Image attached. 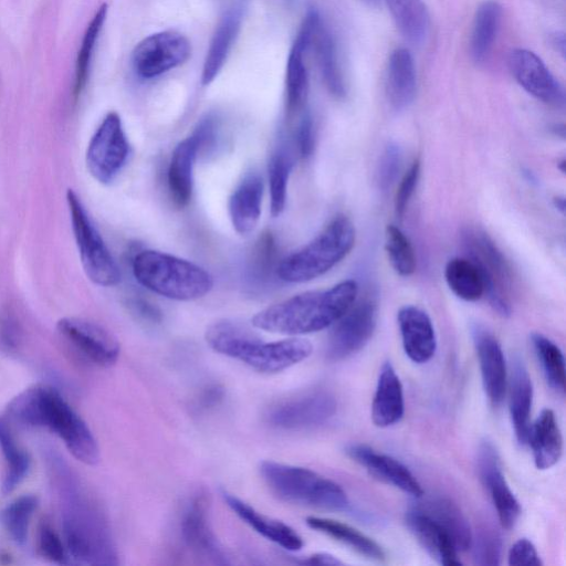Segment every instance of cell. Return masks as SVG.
<instances>
[{
	"instance_id": "obj_1",
	"label": "cell",
	"mask_w": 566,
	"mask_h": 566,
	"mask_svg": "<svg viewBox=\"0 0 566 566\" xmlns=\"http://www.w3.org/2000/svg\"><path fill=\"white\" fill-rule=\"evenodd\" d=\"M45 458L69 557L83 565L117 564L112 533L97 503L56 451L45 450Z\"/></svg>"
},
{
	"instance_id": "obj_2",
	"label": "cell",
	"mask_w": 566,
	"mask_h": 566,
	"mask_svg": "<svg viewBox=\"0 0 566 566\" xmlns=\"http://www.w3.org/2000/svg\"><path fill=\"white\" fill-rule=\"evenodd\" d=\"M7 415L17 424L51 431L82 463L99 461L93 432L56 388L38 384L24 389L8 403Z\"/></svg>"
},
{
	"instance_id": "obj_3",
	"label": "cell",
	"mask_w": 566,
	"mask_h": 566,
	"mask_svg": "<svg viewBox=\"0 0 566 566\" xmlns=\"http://www.w3.org/2000/svg\"><path fill=\"white\" fill-rule=\"evenodd\" d=\"M358 295L354 280L329 289L306 291L255 313L252 325L269 333L300 336L331 327L353 305Z\"/></svg>"
},
{
	"instance_id": "obj_4",
	"label": "cell",
	"mask_w": 566,
	"mask_h": 566,
	"mask_svg": "<svg viewBox=\"0 0 566 566\" xmlns=\"http://www.w3.org/2000/svg\"><path fill=\"white\" fill-rule=\"evenodd\" d=\"M205 339L216 353L238 359L265 374L282 371L307 358L313 350L312 343L305 338L293 336L265 342L248 327L231 319L210 324Z\"/></svg>"
},
{
	"instance_id": "obj_5",
	"label": "cell",
	"mask_w": 566,
	"mask_h": 566,
	"mask_svg": "<svg viewBox=\"0 0 566 566\" xmlns=\"http://www.w3.org/2000/svg\"><path fill=\"white\" fill-rule=\"evenodd\" d=\"M132 271L148 291L180 302L206 296L214 284L212 275L202 266L153 249L140 250L133 256Z\"/></svg>"
},
{
	"instance_id": "obj_6",
	"label": "cell",
	"mask_w": 566,
	"mask_h": 566,
	"mask_svg": "<svg viewBox=\"0 0 566 566\" xmlns=\"http://www.w3.org/2000/svg\"><path fill=\"white\" fill-rule=\"evenodd\" d=\"M355 240L353 222L338 214L308 243L281 259L275 274L286 283L315 280L338 264L350 252Z\"/></svg>"
},
{
	"instance_id": "obj_7",
	"label": "cell",
	"mask_w": 566,
	"mask_h": 566,
	"mask_svg": "<svg viewBox=\"0 0 566 566\" xmlns=\"http://www.w3.org/2000/svg\"><path fill=\"white\" fill-rule=\"evenodd\" d=\"M260 473L270 490L281 500L328 511H347L345 491L334 481L306 468L263 461Z\"/></svg>"
},
{
	"instance_id": "obj_8",
	"label": "cell",
	"mask_w": 566,
	"mask_h": 566,
	"mask_svg": "<svg viewBox=\"0 0 566 566\" xmlns=\"http://www.w3.org/2000/svg\"><path fill=\"white\" fill-rule=\"evenodd\" d=\"M72 230L86 276L96 285L109 287L120 282V269L73 189L66 191Z\"/></svg>"
},
{
	"instance_id": "obj_9",
	"label": "cell",
	"mask_w": 566,
	"mask_h": 566,
	"mask_svg": "<svg viewBox=\"0 0 566 566\" xmlns=\"http://www.w3.org/2000/svg\"><path fill=\"white\" fill-rule=\"evenodd\" d=\"M462 242L468 258L476 265L484 282V295L492 308L501 316L511 314L507 292L512 284V271L504 255L483 231L467 228Z\"/></svg>"
},
{
	"instance_id": "obj_10",
	"label": "cell",
	"mask_w": 566,
	"mask_h": 566,
	"mask_svg": "<svg viewBox=\"0 0 566 566\" xmlns=\"http://www.w3.org/2000/svg\"><path fill=\"white\" fill-rule=\"evenodd\" d=\"M130 154L120 116L107 113L90 139L85 163L91 176L98 182L111 184L125 167Z\"/></svg>"
},
{
	"instance_id": "obj_11",
	"label": "cell",
	"mask_w": 566,
	"mask_h": 566,
	"mask_svg": "<svg viewBox=\"0 0 566 566\" xmlns=\"http://www.w3.org/2000/svg\"><path fill=\"white\" fill-rule=\"evenodd\" d=\"M190 55L189 40L180 32L166 30L139 41L132 52L130 64L138 78L153 80L182 65Z\"/></svg>"
},
{
	"instance_id": "obj_12",
	"label": "cell",
	"mask_w": 566,
	"mask_h": 566,
	"mask_svg": "<svg viewBox=\"0 0 566 566\" xmlns=\"http://www.w3.org/2000/svg\"><path fill=\"white\" fill-rule=\"evenodd\" d=\"M378 307L374 298L355 301L332 326L326 356L337 361L359 352L370 339L377 324Z\"/></svg>"
},
{
	"instance_id": "obj_13",
	"label": "cell",
	"mask_w": 566,
	"mask_h": 566,
	"mask_svg": "<svg viewBox=\"0 0 566 566\" xmlns=\"http://www.w3.org/2000/svg\"><path fill=\"white\" fill-rule=\"evenodd\" d=\"M319 18L318 11L313 8L306 12L289 52L284 102L285 116L289 122L303 113L307 102L310 81L305 56L311 48L313 33Z\"/></svg>"
},
{
	"instance_id": "obj_14",
	"label": "cell",
	"mask_w": 566,
	"mask_h": 566,
	"mask_svg": "<svg viewBox=\"0 0 566 566\" xmlns=\"http://www.w3.org/2000/svg\"><path fill=\"white\" fill-rule=\"evenodd\" d=\"M63 339L96 366L109 367L119 356L115 335L104 326L78 317H63L56 324Z\"/></svg>"
},
{
	"instance_id": "obj_15",
	"label": "cell",
	"mask_w": 566,
	"mask_h": 566,
	"mask_svg": "<svg viewBox=\"0 0 566 566\" xmlns=\"http://www.w3.org/2000/svg\"><path fill=\"white\" fill-rule=\"evenodd\" d=\"M336 409L337 401L331 392L316 390L273 405L265 419L279 429L300 430L324 423Z\"/></svg>"
},
{
	"instance_id": "obj_16",
	"label": "cell",
	"mask_w": 566,
	"mask_h": 566,
	"mask_svg": "<svg viewBox=\"0 0 566 566\" xmlns=\"http://www.w3.org/2000/svg\"><path fill=\"white\" fill-rule=\"evenodd\" d=\"M507 64L515 81L528 94L545 104L564 107V88L538 55L526 49H513Z\"/></svg>"
},
{
	"instance_id": "obj_17",
	"label": "cell",
	"mask_w": 566,
	"mask_h": 566,
	"mask_svg": "<svg viewBox=\"0 0 566 566\" xmlns=\"http://www.w3.org/2000/svg\"><path fill=\"white\" fill-rule=\"evenodd\" d=\"M210 501L206 491H197L187 504L180 523L186 545L197 555L214 564H228L209 521Z\"/></svg>"
},
{
	"instance_id": "obj_18",
	"label": "cell",
	"mask_w": 566,
	"mask_h": 566,
	"mask_svg": "<svg viewBox=\"0 0 566 566\" xmlns=\"http://www.w3.org/2000/svg\"><path fill=\"white\" fill-rule=\"evenodd\" d=\"M478 471L494 504L501 525L507 530L512 528L521 514V505L502 472L499 453L489 441L482 442L479 448Z\"/></svg>"
},
{
	"instance_id": "obj_19",
	"label": "cell",
	"mask_w": 566,
	"mask_h": 566,
	"mask_svg": "<svg viewBox=\"0 0 566 566\" xmlns=\"http://www.w3.org/2000/svg\"><path fill=\"white\" fill-rule=\"evenodd\" d=\"M484 390L494 405H500L507 389V371L502 347L494 335L483 326L472 329Z\"/></svg>"
},
{
	"instance_id": "obj_20",
	"label": "cell",
	"mask_w": 566,
	"mask_h": 566,
	"mask_svg": "<svg viewBox=\"0 0 566 566\" xmlns=\"http://www.w3.org/2000/svg\"><path fill=\"white\" fill-rule=\"evenodd\" d=\"M345 452L377 479L415 497H420L423 494V490L415 475L406 465L392 457L358 443L347 446Z\"/></svg>"
},
{
	"instance_id": "obj_21",
	"label": "cell",
	"mask_w": 566,
	"mask_h": 566,
	"mask_svg": "<svg viewBox=\"0 0 566 566\" xmlns=\"http://www.w3.org/2000/svg\"><path fill=\"white\" fill-rule=\"evenodd\" d=\"M397 319L406 355L417 364L429 361L437 349L429 315L418 306L405 305L399 310Z\"/></svg>"
},
{
	"instance_id": "obj_22",
	"label": "cell",
	"mask_w": 566,
	"mask_h": 566,
	"mask_svg": "<svg viewBox=\"0 0 566 566\" xmlns=\"http://www.w3.org/2000/svg\"><path fill=\"white\" fill-rule=\"evenodd\" d=\"M264 185L262 177L250 172L235 187L228 201V212L233 230L240 235L254 231L262 211Z\"/></svg>"
},
{
	"instance_id": "obj_23",
	"label": "cell",
	"mask_w": 566,
	"mask_h": 566,
	"mask_svg": "<svg viewBox=\"0 0 566 566\" xmlns=\"http://www.w3.org/2000/svg\"><path fill=\"white\" fill-rule=\"evenodd\" d=\"M405 522L422 547L438 563L446 566H460L458 549L449 533L415 505L407 511Z\"/></svg>"
},
{
	"instance_id": "obj_24",
	"label": "cell",
	"mask_w": 566,
	"mask_h": 566,
	"mask_svg": "<svg viewBox=\"0 0 566 566\" xmlns=\"http://www.w3.org/2000/svg\"><path fill=\"white\" fill-rule=\"evenodd\" d=\"M221 495L227 505L245 524L263 537L292 552L300 551L303 547V538L291 526L260 513L253 506L226 490L221 491Z\"/></svg>"
},
{
	"instance_id": "obj_25",
	"label": "cell",
	"mask_w": 566,
	"mask_h": 566,
	"mask_svg": "<svg viewBox=\"0 0 566 566\" xmlns=\"http://www.w3.org/2000/svg\"><path fill=\"white\" fill-rule=\"evenodd\" d=\"M243 19L242 7L230 8L213 32L201 72V84L209 85L219 75L238 38Z\"/></svg>"
},
{
	"instance_id": "obj_26",
	"label": "cell",
	"mask_w": 566,
	"mask_h": 566,
	"mask_svg": "<svg viewBox=\"0 0 566 566\" xmlns=\"http://www.w3.org/2000/svg\"><path fill=\"white\" fill-rule=\"evenodd\" d=\"M405 413V399L401 381L394 366L386 361L377 380L371 403V419L375 426L387 428L400 421Z\"/></svg>"
},
{
	"instance_id": "obj_27",
	"label": "cell",
	"mask_w": 566,
	"mask_h": 566,
	"mask_svg": "<svg viewBox=\"0 0 566 566\" xmlns=\"http://www.w3.org/2000/svg\"><path fill=\"white\" fill-rule=\"evenodd\" d=\"M417 75L413 57L406 48H397L389 56L386 73V95L391 108L401 112L413 102Z\"/></svg>"
},
{
	"instance_id": "obj_28",
	"label": "cell",
	"mask_w": 566,
	"mask_h": 566,
	"mask_svg": "<svg viewBox=\"0 0 566 566\" xmlns=\"http://www.w3.org/2000/svg\"><path fill=\"white\" fill-rule=\"evenodd\" d=\"M199 153L197 139L190 134L174 148L167 171L168 189L178 207H186L193 192V167Z\"/></svg>"
},
{
	"instance_id": "obj_29",
	"label": "cell",
	"mask_w": 566,
	"mask_h": 566,
	"mask_svg": "<svg viewBox=\"0 0 566 566\" xmlns=\"http://www.w3.org/2000/svg\"><path fill=\"white\" fill-rule=\"evenodd\" d=\"M527 443L537 469L546 470L558 462L563 453V438L552 409H543L531 423Z\"/></svg>"
},
{
	"instance_id": "obj_30",
	"label": "cell",
	"mask_w": 566,
	"mask_h": 566,
	"mask_svg": "<svg viewBox=\"0 0 566 566\" xmlns=\"http://www.w3.org/2000/svg\"><path fill=\"white\" fill-rule=\"evenodd\" d=\"M311 46H313L315 51L318 70L326 90L335 98H344L346 96V84L339 63L336 42L322 17L316 23Z\"/></svg>"
},
{
	"instance_id": "obj_31",
	"label": "cell",
	"mask_w": 566,
	"mask_h": 566,
	"mask_svg": "<svg viewBox=\"0 0 566 566\" xmlns=\"http://www.w3.org/2000/svg\"><path fill=\"white\" fill-rule=\"evenodd\" d=\"M509 406L515 437L521 444H527L531 429L533 386L524 363L515 358L509 381Z\"/></svg>"
},
{
	"instance_id": "obj_32",
	"label": "cell",
	"mask_w": 566,
	"mask_h": 566,
	"mask_svg": "<svg viewBox=\"0 0 566 566\" xmlns=\"http://www.w3.org/2000/svg\"><path fill=\"white\" fill-rule=\"evenodd\" d=\"M415 506L449 533L458 552H467L471 548L473 535L469 522L450 499L431 495L419 501Z\"/></svg>"
},
{
	"instance_id": "obj_33",
	"label": "cell",
	"mask_w": 566,
	"mask_h": 566,
	"mask_svg": "<svg viewBox=\"0 0 566 566\" xmlns=\"http://www.w3.org/2000/svg\"><path fill=\"white\" fill-rule=\"evenodd\" d=\"M502 7L495 0H485L476 9L470 52L476 63H483L490 55L501 24Z\"/></svg>"
},
{
	"instance_id": "obj_34",
	"label": "cell",
	"mask_w": 566,
	"mask_h": 566,
	"mask_svg": "<svg viewBox=\"0 0 566 566\" xmlns=\"http://www.w3.org/2000/svg\"><path fill=\"white\" fill-rule=\"evenodd\" d=\"M306 524L369 559H385V552L378 543L348 524L319 516H308Z\"/></svg>"
},
{
	"instance_id": "obj_35",
	"label": "cell",
	"mask_w": 566,
	"mask_h": 566,
	"mask_svg": "<svg viewBox=\"0 0 566 566\" xmlns=\"http://www.w3.org/2000/svg\"><path fill=\"white\" fill-rule=\"evenodd\" d=\"M406 41L421 44L429 32V13L423 0H384Z\"/></svg>"
},
{
	"instance_id": "obj_36",
	"label": "cell",
	"mask_w": 566,
	"mask_h": 566,
	"mask_svg": "<svg viewBox=\"0 0 566 566\" xmlns=\"http://www.w3.org/2000/svg\"><path fill=\"white\" fill-rule=\"evenodd\" d=\"M107 4H101L84 31L74 66L73 94L75 98L82 95L88 82L94 52L107 18Z\"/></svg>"
},
{
	"instance_id": "obj_37",
	"label": "cell",
	"mask_w": 566,
	"mask_h": 566,
	"mask_svg": "<svg viewBox=\"0 0 566 566\" xmlns=\"http://www.w3.org/2000/svg\"><path fill=\"white\" fill-rule=\"evenodd\" d=\"M0 450L4 462L1 483L3 494H9L25 479L31 460L28 453L15 441L8 422L0 417Z\"/></svg>"
},
{
	"instance_id": "obj_38",
	"label": "cell",
	"mask_w": 566,
	"mask_h": 566,
	"mask_svg": "<svg viewBox=\"0 0 566 566\" xmlns=\"http://www.w3.org/2000/svg\"><path fill=\"white\" fill-rule=\"evenodd\" d=\"M450 290L461 300L474 302L484 295V282L476 265L469 258H453L444 268Z\"/></svg>"
},
{
	"instance_id": "obj_39",
	"label": "cell",
	"mask_w": 566,
	"mask_h": 566,
	"mask_svg": "<svg viewBox=\"0 0 566 566\" xmlns=\"http://www.w3.org/2000/svg\"><path fill=\"white\" fill-rule=\"evenodd\" d=\"M293 165L292 153L282 146L271 155L269 160L270 211L273 217H279L285 209L289 179Z\"/></svg>"
},
{
	"instance_id": "obj_40",
	"label": "cell",
	"mask_w": 566,
	"mask_h": 566,
	"mask_svg": "<svg viewBox=\"0 0 566 566\" xmlns=\"http://www.w3.org/2000/svg\"><path fill=\"white\" fill-rule=\"evenodd\" d=\"M39 504L33 494H24L12 500L0 511V522L9 537L18 546L28 541L29 525Z\"/></svg>"
},
{
	"instance_id": "obj_41",
	"label": "cell",
	"mask_w": 566,
	"mask_h": 566,
	"mask_svg": "<svg viewBox=\"0 0 566 566\" xmlns=\"http://www.w3.org/2000/svg\"><path fill=\"white\" fill-rule=\"evenodd\" d=\"M532 344L549 387L558 394L565 391V359L560 348L539 333L531 335Z\"/></svg>"
},
{
	"instance_id": "obj_42",
	"label": "cell",
	"mask_w": 566,
	"mask_h": 566,
	"mask_svg": "<svg viewBox=\"0 0 566 566\" xmlns=\"http://www.w3.org/2000/svg\"><path fill=\"white\" fill-rule=\"evenodd\" d=\"M385 249L392 269L401 276L416 271L417 261L408 237L396 226L388 224L385 232Z\"/></svg>"
},
{
	"instance_id": "obj_43",
	"label": "cell",
	"mask_w": 566,
	"mask_h": 566,
	"mask_svg": "<svg viewBox=\"0 0 566 566\" xmlns=\"http://www.w3.org/2000/svg\"><path fill=\"white\" fill-rule=\"evenodd\" d=\"M249 270L251 275L259 281L268 279L276 271L277 245L271 231L262 232L251 250Z\"/></svg>"
},
{
	"instance_id": "obj_44",
	"label": "cell",
	"mask_w": 566,
	"mask_h": 566,
	"mask_svg": "<svg viewBox=\"0 0 566 566\" xmlns=\"http://www.w3.org/2000/svg\"><path fill=\"white\" fill-rule=\"evenodd\" d=\"M38 549L40 555L51 563L59 565L70 563V557L63 538H61L48 521H43L39 526Z\"/></svg>"
},
{
	"instance_id": "obj_45",
	"label": "cell",
	"mask_w": 566,
	"mask_h": 566,
	"mask_svg": "<svg viewBox=\"0 0 566 566\" xmlns=\"http://www.w3.org/2000/svg\"><path fill=\"white\" fill-rule=\"evenodd\" d=\"M473 558L479 565H499L501 562L502 542L500 535L492 528L484 527L478 536L472 537Z\"/></svg>"
},
{
	"instance_id": "obj_46",
	"label": "cell",
	"mask_w": 566,
	"mask_h": 566,
	"mask_svg": "<svg viewBox=\"0 0 566 566\" xmlns=\"http://www.w3.org/2000/svg\"><path fill=\"white\" fill-rule=\"evenodd\" d=\"M402 163L400 146L390 142L385 147L377 167V184L382 191H387L396 181Z\"/></svg>"
},
{
	"instance_id": "obj_47",
	"label": "cell",
	"mask_w": 566,
	"mask_h": 566,
	"mask_svg": "<svg viewBox=\"0 0 566 566\" xmlns=\"http://www.w3.org/2000/svg\"><path fill=\"white\" fill-rule=\"evenodd\" d=\"M420 176V161L416 159L400 180L395 196V212L401 219L415 192Z\"/></svg>"
},
{
	"instance_id": "obj_48",
	"label": "cell",
	"mask_w": 566,
	"mask_h": 566,
	"mask_svg": "<svg viewBox=\"0 0 566 566\" xmlns=\"http://www.w3.org/2000/svg\"><path fill=\"white\" fill-rule=\"evenodd\" d=\"M294 142L300 156L304 159L311 157L315 147L314 123L308 112H303L297 123Z\"/></svg>"
},
{
	"instance_id": "obj_49",
	"label": "cell",
	"mask_w": 566,
	"mask_h": 566,
	"mask_svg": "<svg viewBox=\"0 0 566 566\" xmlns=\"http://www.w3.org/2000/svg\"><path fill=\"white\" fill-rule=\"evenodd\" d=\"M507 562L511 566H541L543 564L536 547L527 538H520L512 545Z\"/></svg>"
},
{
	"instance_id": "obj_50",
	"label": "cell",
	"mask_w": 566,
	"mask_h": 566,
	"mask_svg": "<svg viewBox=\"0 0 566 566\" xmlns=\"http://www.w3.org/2000/svg\"><path fill=\"white\" fill-rule=\"evenodd\" d=\"M191 135L197 139L199 153L213 146L219 136V120L212 115L203 116L196 125Z\"/></svg>"
},
{
	"instance_id": "obj_51",
	"label": "cell",
	"mask_w": 566,
	"mask_h": 566,
	"mask_svg": "<svg viewBox=\"0 0 566 566\" xmlns=\"http://www.w3.org/2000/svg\"><path fill=\"white\" fill-rule=\"evenodd\" d=\"M127 307L136 318L146 324L157 325L163 319L160 310L151 302L142 297L129 298Z\"/></svg>"
},
{
	"instance_id": "obj_52",
	"label": "cell",
	"mask_w": 566,
	"mask_h": 566,
	"mask_svg": "<svg viewBox=\"0 0 566 566\" xmlns=\"http://www.w3.org/2000/svg\"><path fill=\"white\" fill-rule=\"evenodd\" d=\"M300 564L306 565H342L343 563L336 558L335 556L327 553H316L313 554L302 560H298Z\"/></svg>"
},
{
	"instance_id": "obj_53",
	"label": "cell",
	"mask_w": 566,
	"mask_h": 566,
	"mask_svg": "<svg viewBox=\"0 0 566 566\" xmlns=\"http://www.w3.org/2000/svg\"><path fill=\"white\" fill-rule=\"evenodd\" d=\"M223 396V390L218 386L209 387L201 397V403L203 407H208L217 403Z\"/></svg>"
},
{
	"instance_id": "obj_54",
	"label": "cell",
	"mask_w": 566,
	"mask_h": 566,
	"mask_svg": "<svg viewBox=\"0 0 566 566\" xmlns=\"http://www.w3.org/2000/svg\"><path fill=\"white\" fill-rule=\"evenodd\" d=\"M548 41H549L552 48L564 57L566 54L565 53L566 52L565 33L563 31H555L549 34Z\"/></svg>"
},
{
	"instance_id": "obj_55",
	"label": "cell",
	"mask_w": 566,
	"mask_h": 566,
	"mask_svg": "<svg viewBox=\"0 0 566 566\" xmlns=\"http://www.w3.org/2000/svg\"><path fill=\"white\" fill-rule=\"evenodd\" d=\"M554 206L556 209H558L560 212L565 211V199L564 197H555L554 198Z\"/></svg>"
},
{
	"instance_id": "obj_56",
	"label": "cell",
	"mask_w": 566,
	"mask_h": 566,
	"mask_svg": "<svg viewBox=\"0 0 566 566\" xmlns=\"http://www.w3.org/2000/svg\"><path fill=\"white\" fill-rule=\"evenodd\" d=\"M364 3L370 6V7H377L381 0H360Z\"/></svg>"
}]
</instances>
